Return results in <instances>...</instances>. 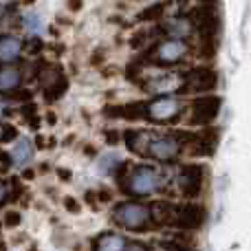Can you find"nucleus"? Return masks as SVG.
<instances>
[{
    "label": "nucleus",
    "mask_w": 251,
    "mask_h": 251,
    "mask_svg": "<svg viewBox=\"0 0 251 251\" xmlns=\"http://www.w3.org/2000/svg\"><path fill=\"white\" fill-rule=\"evenodd\" d=\"M117 176V185L122 187V192L130 196H137V199H143V196H152L156 192L163 190L165 178L163 174L159 172L152 165H130V163H122L115 172Z\"/></svg>",
    "instance_id": "f257e3e1"
},
{
    "label": "nucleus",
    "mask_w": 251,
    "mask_h": 251,
    "mask_svg": "<svg viewBox=\"0 0 251 251\" xmlns=\"http://www.w3.org/2000/svg\"><path fill=\"white\" fill-rule=\"evenodd\" d=\"M187 18L192 20L194 33H199V55L203 60H212L218 53V44H221V13L212 4H196Z\"/></svg>",
    "instance_id": "f03ea898"
},
{
    "label": "nucleus",
    "mask_w": 251,
    "mask_h": 251,
    "mask_svg": "<svg viewBox=\"0 0 251 251\" xmlns=\"http://www.w3.org/2000/svg\"><path fill=\"white\" fill-rule=\"evenodd\" d=\"M113 221L117 227L134 234H143L154 227V216H152V205L139 203V201H126L113 209Z\"/></svg>",
    "instance_id": "7ed1b4c3"
},
{
    "label": "nucleus",
    "mask_w": 251,
    "mask_h": 251,
    "mask_svg": "<svg viewBox=\"0 0 251 251\" xmlns=\"http://www.w3.org/2000/svg\"><path fill=\"white\" fill-rule=\"evenodd\" d=\"M141 86L154 97L181 95L185 93V71H156L143 79Z\"/></svg>",
    "instance_id": "20e7f679"
},
{
    "label": "nucleus",
    "mask_w": 251,
    "mask_h": 251,
    "mask_svg": "<svg viewBox=\"0 0 251 251\" xmlns=\"http://www.w3.org/2000/svg\"><path fill=\"white\" fill-rule=\"evenodd\" d=\"M187 104L178 95L156 97L152 101H146V119L152 124H174L183 117Z\"/></svg>",
    "instance_id": "39448f33"
},
{
    "label": "nucleus",
    "mask_w": 251,
    "mask_h": 251,
    "mask_svg": "<svg viewBox=\"0 0 251 251\" xmlns=\"http://www.w3.org/2000/svg\"><path fill=\"white\" fill-rule=\"evenodd\" d=\"M190 55V44L185 40H161V42L152 44L146 53V60L156 66H172L183 62Z\"/></svg>",
    "instance_id": "423d86ee"
},
{
    "label": "nucleus",
    "mask_w": 251,
    "mask_h": 251,
    "mask_svg": "<svg viewBox=\"0 0 251 251\" xmlns=\"http://www.w3.org/2000/svg\"><path fill=\"white\" fill-rule=\"evenodd\" d=\"M183 154V141L178 132H168L159 134L154 132L148 143V156L159 163H172Z\"/></svg>",
    "instance_id": "0eeeda50"
},
{
    "label": "nucleus",
    "mask_w": 251,
    "mask_h": 251,
    "mask_svg": "<svg viewBox=\"0 0 251 251\" xmlns=\"http://www.w3.org/2000/svg\"><path fill=\"white\" fill-rule=\"evenodd\" d=\"M223 108V100L214 93H207V95H199L196 100H192L190 104V124L192 126H212L216 122L218 113Z\"/></svg>",
    "instance_id": "6e6552de"
},
{
    "label": "nucleus",
    "mask_w": 251,
    "mask_h": 251,
    "mask_svg": "<svg viewBox=\"0 0 251 251\" xmlns=\"http://www.w3.org/2000/svg\"><path fill=\"white\" fill-rule=\"evenodd\" d=\"M207 221V209L201 203H183L174 205L172 209V221L170 225L183 231H199Z\"/></svg>",
    "instance_id": "1a4fd4ad"
},
{
    "label": "nucleus",
    "mask_w": 251,
    "mask_h": 251,
    "mask_svg": "<svg viewBox=\"0 0 251 251\" xmlns=\"http://www.w3.org/2000/svg\"><path fill=\"white\" fill-rule=\"evenodd\" d=\"M183 152L194 156H212L218 146V128H205L201 132H178Z\"/></svg>",
    "instance_id": "9d476101"
},
{
    "label": "nucleus",
    "mask_w": 251,
    "mask_h": 251,
    "mask_svg": "<svg viewBox=\"0 0 251 251\" xmlns=\"http://www.w3.org/2000/svg\"><path fill=\"white\" fill-rule=\"evenodd\" d=\"M205 174H207V168L203 163L183 165L176 174V185L181 190V194L187 196V199H199L205 187Z\"/></svg>",
    "instance_id": "9b49d317"
},
{
    "label": "nucleus",
    "mask_w": 251,
    "mask_h": 251,
    "mask_svg": "<svg viewBox=\"0 0 251 251\" xmlns=\"http://www.w3.org/2000/svg\"><path fill=\"white\" fill-rule=\"evenodd\" d=\"M216 86H218V73L214 66L201 64V66H192L190 71H185V93L207 95Z\"/></svg>",
    "instance_id": "f8f14e48"
},
{
    "label": "nucleus",
    "mask_w": 251,
    "mask_h": 251,
    "mask_svg": "<svg viewBox=\"0 0 251 251\" xmlns=\"http://www.w3.org/2000/svg\"><path fill=\"white\" fill-rule=\"evenodd\" d=\"M40 79L44 82L42 95H44V101H47V104H55V101L66 93V88H69V77L62 75L57 69H53L49 77H40Z\"/></svg>",
    "instance_id": "ddd939ff"
},
{
    "label": "nucleus",
    "mask_w": 251,
    "mask_h": 251,
    "mask_svg": "<svg viewBox=\"0 0 251 251\" xmlns=\"http://www.w3.org/2000/svg\"><path fill=\"white\" fill-rule=\"evenodd\" d=\"M161 31L172 40H185L194 33V26H192V20L187 16H172L161 25Z\"/></svg>",
    "instance_id": "4468645a"
},
{
    "label": "nucleus",
    "mask_w": 251,
    "mask_h": 251,
    "mask_svg": "<svg viewBox=\"0 0 251 251\" xmlns=\"http://www.w3.org/2000/svg\"><path fill=\"white\" fill-rule=\"evenodd\" d=\"M104 113L110 119H146V101H132V104H119V106H106Z\"/></svg>",
    "instance_id": "2eb2a0df"
},
{
    "label": "nucleus",
    "mask_w": 251,
    "mask_h": 251,
    "mask_svg": "<svg viewBox=\"0 0 251 251\" xmlns=\"http://www.w3.org/2000/svg\"><path fill=\"white\" fill-rule=\"evenodd\" d=\"M152 134L148 130H126L124 132V141L128 146V150L137 156H148V143H150Z\"/></svg>",
    "instance_id": "dca6fc26"
},
{
    "label": "nucleus",
    "mask_w": 251,
    "mask_h": 251,
    "mask_svg": "<svg viewBox=\"0 0 251 251\" xmlns=\"http://www.w3.org/2000/svg\"><path fill=\"white\" fill-rule=\"evenodd\" d=\"M128 247V240L117 231H104L93 240V251H124Z\"/></svg>",
    "instance_id": "f3484780"
},
{
    "label": "nucleus",
    "mask_w": 251,
    "mask_h": 251,
    "mask_svg": "<svg viewBox=\"0 0 251 251\" xmlns=\"http://www.w3.org/2000/svg\"><path fill=\"white\" fill-rule=\"evenodd\" d=\"M33 141H31L29 137H20L16 141V146H13L11 150V163H16L18 168H25V165L31 163V159H33Z\"/></svg>",
    "instance_id": "a211bd4d"
},
{
    "label": "nucleus",
    "mask_w": 251,
    "mask_h": 251,
    "mask_svg": "<svg viewBox=\"0 0 251 251\" xmlns=\"http://www.w3.org/2000/svg\"><path fill=\"white\" fill-rule=\"evenodd\" d=\"M22 42L16 35H0V62L2 64H11L20 57Z\"/></svg>",
    "instance_id": "6ab92c4d"
},
{
    "label": "nucleus",
    "mask_w": 251,
    "mask_h": 251,
    "mask_svg": "<svg viewBox=\"0 0 251 251\" xmlns=\"http://www.w3.org/2000/svg\"><path fill=\"white\" fill-rule=\"evenodd\" d=\"M20 22H22V29H25L31 38H42L44 31H47V25H44L42 16L35 11H26L25 16L20 18Z\"/></svg>",
    "instance_id": "aec40b11"
},
{
    "label": "nucleus",
    "mask_w": 251,
    "mask_h": 251,
    "mask_svg": "<svg viewBox=\"0 0 251 251\" xmlns=\"http://www.w3.org/2000/svg\"><path fill=\"white\" fill-rule=\"evenodd\" d=\"M20 82H22V75L16 66H4V69H0V93L18 91Z\"/></svg>",
    "instance_id": "412c9836"
},
{
    "label": "nucleus",
    "mask_w": 251,
    "mask_h": 251,
    "mask_svg": "<svg viewBox=\"0 0 251 251\" xmlns=\"http://www.w3.org/2000/svg\"><path fill=\"white\" fill-rule=\"evenodd\" d=\"M124 161L119 159L117 152H106V154H101L100 159H97V172H100L101 176H108V174L117 172V168Z\"/></svg>",
    "instance_id": "4be33fe9"
},
{
    "label": "nucleus",
    "mask_w": 251,
    "mask_h": 251,
    "mask_svg": "<svg viewBox=\"0 0 251 251\" xmlns=\"http://www.w3.org/2000/svg\"><path fill=\"white\" fill-rule=\"evenodd\" d=\"M165 7H168V4H165V2H154V4H150V7H146L141 13H139V16H137V20H141V22L159 20V18L165 13Z\"/></svg>",
    "instance_id": "5701e85b"
},
{
    "label": "nucleus",
    "mask_w": 251,
    "mask_h": 251,
    "mask_svg": "<svg viewBox=\"0 0 251 251\" xmlns=\"http://www.w3.org/2000/svg\"><path fill=\"white\" fill-rule=\"evenodd\" d=\"M22 119H26V124L31 126V128H38L40 126V119H38V106L35 104H25L22 106Z\"/></svg>",
    "instance_id": "b1692460"
},
{
    "label": "nucleus",
    "mask_w": 251,
    "mask_h": 251,
    "mask_svg": "<svg viewBox=\"0 0 251 251\" xmlns=\"http://www.w3.org/2000/svg\"><path fill=\"white\" fill-rule=\"evenodd\" d=\"M18 139V128L11 124H0V143H7Z\"/></svg>",
    "instance_id": "393cba45"
},
{
    "label": "nucleus",
    "mask_w": 251,
    "mask_h": 251,
    "mask_svg": "<svg viewBox=\"0 0 251 251\" xmlns=\"http://www.w3.org/2000/svg\"><path fill=\"white\" fill-rule=\"evenodd\" d=\"M20 223H22V214H20V212H16V209H7L2 225H4V227H9V229H13V227H18Z\"/></svg>",
    "instance_id": "a878e982"
},
{
    "label": "nucleus",
    "mask_w": 251,
    "mask_h": 251,
    "mask_svg": "<svg viewBox=\"0 0 251 251\" xmlns=\"http://www.w3.org/2000/svg\"><path fill=\"white\" fill-rule=\"evenodd\" d=\"M64 207H66V212H71V214H79V212H82L79 201L73 199V196H64Z\"/></svg>",
    "instance_id": "bb28decb"
},
{
    "label": "nucleus",
    "mask_w": 251,
    "mask_h": 251,
    "mask_svg": "<svg viewBox=\"0 0 251 251\" xmlns=\"http://www.w3.org/2000/svg\"><path fill=\"white\" fill-rule=\"evenodd\" d=\"M84 199H86V203H88V207H91V209H100V201H97V192L88 190Z\"/></svg>",
    "instance_id": "cd10ccee"
},
{
    "label": "nucleus",
    "mask_w": 251,
    "mask_h": 251,
    "mask_svg": "<svg viewBox=\"0 0 251 251\" xmlns=\"http://www.w3.org/2000/svg\"><path fill=\"white\" fill-rule=\"evenodd\" d=\"M42 47H44V44H42V40H40V38H31V42H29V53H31V55H38V53L42 51Z\"/></svg>",
    "instance_id": "c85d7f7f"
},
{
    "label": "nucleus",
    "mask_w": 251,
    "mask_h": 251,
    "mask_svg": "<svg viewBox=\"0 0 251 251\" xmlns=\"http://www.w3.org/2000/svg\"><path fill=\"white\" fill-rule=\"evenodd\" d=\"M9 165H11V156L4 154L2 150H0V174H4L9 170Z\"/></svg>",
    "instance_id": "c756f323"
},
{
    "label": "nucleus",
    "mask_w": 251,
    "mask_h": 251,
    "mask_svg": "<svg viewBox=\"0 0 251 251\" xmlns=\"http://www.w3.org/2000/svg\"><path fill=\"white\" fill-rule=\"evenodd\" d=\"M119 139H122V137H119V132H117V130H106V141H108L110 146H115V143H119Z\"/></svg>",
    "instance_id": "7c9ffc66"
},
{
    "label": "nucleus",
    "mask_w": 251,
    "mask_h": 251,
    "mask_svg": "<svg viewBox=\"0 0 251 251\" xmlns=\"http://www.w3.org/2000/svg\"><path fill=\"white\" fill-rule=\"evenodd\" d=\"M97 201H100V203H108V201H113V192L110 190H100L97 192Z\"/></svg>",
    "instance_id": "2f4dec72"
},
{
    "label": "nucleus",
    "mask_w": 251,
    "mask_h": 251,
    "mask_svg": "<svg viewBox=\"0 0 251 251\" xmlns=\"http://www.w3.org/2000/svg\"><path fill=\"white\" fill-rule=\"evenodd\" d=\"M7 196H9V185L4 181H0V205L7 201Z\"/></svg>",
    "instance_id": "473e14b6"
},
{
    "label": "nucleus",
    "mask_w": 251,
    "mask_h": 251,
    "mask_svg": "<svg viewBox=\"0 0 251 251\" xmlns=\"http://www.w3.org/2000/svg\"><path fill=\"white\" fill-rule=\"evenodd\" d=\"M124 251H150V249H148V247H146V245H143V243H130L128 247L124 249Z\"/></svg>",
    "instance_id": "72a5a7b5"
},
{
    "label": "nucleus",
    "mask_w": 251,
    "mask_h": 251,
    "mask_svg": "<svg viewBox=\"0 0 251 251\" xmlns=\"http://www.w3.org/2000/svg\"><path fill=\"white\" fill-rule=\"evenodd\" d=\"M57 176H60L62 181H71V172H69L66 168H60V170H57Z\"/></svg>",
    "instance_id": "f704fd0d"
},
{
    "label": "nucleus",
    "mask_w": 251,
    "mask_h": 251,
    "mask_svg": "<svg viewBox=\"0 0 251 251\" xmlns=\"http://www.w3.org/2000/svg\"><path fill=\"white\" fill-rule=\"evenodd\" d=\"M22 178H25V181H33L35 172H33V170H22Z\"/></svg>",
    "instance_id": "c9c22d12"
},
{
    "label": "nucleus",
    "mask_w": 251,
    "mask_h": 251,
    "mask_svg": "<svg viewBox=\"0 0 251 251\" xmlns=\"http://www.w3.org/2000/svg\"><path fill=\"white\" fill-rule=\"evenodd\" d=\"M55 122H57V119H55V113H53V110H49V113H47V124H49V126H55Z\"/></svg>",
    "instance_id": "e433bc0d"
},
{
    "label": "nucleus",
    "mask_w": 251,
    "mask_h": 251,
    "mask_svg": "<svg viewBox=\"0 0 251 251\" xmlns=\"http://www.w3.org/2000/svg\"><path fill=\"white\" fill-rule=\"evenodd\" d=\"M7 113H9V108H7V101H4V100H0V119H2Z\"/></svg>",
    "instance_id": "4c0bfd02"
},
{
    "label": "nucleus",
    "mask_w": 251,
    "mask_h": 251,
    "mask_svg": "<svg viewBox=\"0 0 251 251\" xmlns=\"http://www.w3.org/2000/svg\"><path fill=\"white\" fill-rule=\"evenodd\" d=\"M18 0H0V9H9V7H13Z\"/></svg>",
    "instance_id": "58836bf2"
},
{
    "label": "nucleus",
    "mask_w": 251,
    "mask_h": 251,
    "mask_svg": "<svg viewBox=\"0 0 251 251\" xmlns=\"http://www.w3.org/2000/svg\"><path fill=\"white\" fill-rule=\"evenodd\" d=\"M69 7L73 9V11H77V9L82 7V0H69Z\"/></svg>",
    "instance_id": "ea45409f"
},
{
    "label": "nucleus",
    "mask_w": 251,
    "mask_h": 251,
    "mask_svg": "<svg viewBox=\"0 0 251 251\" xmlns=\"http://www.w3.org/2000/svg\"><path fill=\"white\" fill-rule=\"evenodd\" d=\"M199 4H212V7H216L218 4V0H196Z\"/></svg>",
    "instance_id": "a19ab883"
},
{
    "label": "nucleus",
    "mask_w": 251,
    "mask_h": 251,
    "mask_svg": "<svg viewBox=\"0 0 251 251\" xmlns=\"http://www.w3.org/2000/svg\"><path fill=\"white\" fill-rule=\"evenodd\" d=\"M0 251H7V245L4 243H0Z\"/></svg>",
    "instance_id": "79ce46f5"
},
{
    "label": "nucleus",
    "mask_w": 251,
    "mask_h": 251,
    "mask_svg": "<svg viewBox=\"0 0 251 251\" xmlns=\"http://www.w3.org/2000/svg\"><path fill=\"white\" fill-rule=\"evenodd\" d=\"M0 229H2V223H0Z\"/></svg>",
    "instance_id": "37998d69"
}]
</instances>
